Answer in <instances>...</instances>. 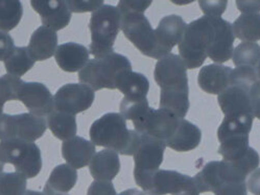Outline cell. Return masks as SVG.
Listing matches in <instances>:
<instances>
[{
    "label": "cell",
    "mask_w": 260,
    "mask_h": 195,
    "mask_svg": "<svg viewBox=\"0 0 260 195\" xmlns=\"http://www.w3.org/2000/svg\"><path fill=\"white\" fill-rule=\"evenodd\" d=\"M89 135L95 146L114 150L122 155H134L141 139L140 133L127 129L125 119L118 113H107L95 120Z\"/></svg>",
    "instance_id": "1"
},
{
    "label": "cell",
    "mask_w": 260,
    "mask_h": 195,
    "mask_svg": "<svg viewBox=\"0 0 260 195\" xmlns=\"http://www.w3.org/2000/svg\"><path fill=\"white\" fill-rule=\"evenodd\" d=\"M215 37L213 17L203 16L187 24L179 43V56L187 69L202 67Z\"/></svg>",
    "instance_id": "2"
},
{
    "label": "cell",
    "mask_w": 260,
    "mask_h": 195,
    "mask_svg": "<svg viewBox=\"0 0 260 195\" xmlns=\"http://www.w3.org/2000/svg\"><path fill=\"white\" fill-rule=\"evenodd\" d=\"M120 23V14L112 5H104L91 14L89 22L91 55L95 58H103L114 52V44L121 29Z\"/></svg>",
    "instance_id": "3"
},
{
    "label": "cell",
    "mask_w": 260,
    "mask_h": 195,
    "mask_svg": "<svg viewBox=\"0 0 260 195\" xmlns=\"http://www.w3.org/2000/svg\"><path fill=\"white\" fill-rule=\"evenodd\" d=\"M125 70H132L131 62L120 53L113 52L90 60L79 72V80L81 84L89 86L94 91L102 89L115 90L117 77Z\"/></svg>",
    "instance_id": "4"
},
{
    "label": "cell",
    "mask_w": 260,
    "mask_h": 195,
    "mask_svg": "<svg viewBox=\"0 0 260 195\" xmlns=\"http://www.w3.org/2000/svg\"><path fill=\"white\" fill-rule=\"evenodd\" d=\"M136 184L147 195H200L193 177L175 170L159 169L153 173L134 175Z\"/></svg>",
    "instance_id": "5"
},
{
    "label": "cell",
    "mask_w": 260,
    "mask_h": 195,
    "mask_svg": "<svg viewBox=\"0 0 260 195\" xmlns=\"http://www.w3.org/2000/svg\"><path fill=\"white\" fill-rule=\"evenodd\" d=\"M0 161L13 164L16 172L25 179H32L42 169V155L39 146L35 142L20 139L0 141Z\"/></svg>",
    "instance_id": "6"
},
{
    "label": "cell",
    "mask_w": 260,
    "mask_h": 195,
    "mask_svg": "<svg viewBox=\"0 0 260 195\" xmlns=\"http://www.w3.org/2000/svg\"><path fill=\"white\" fill-rule=\"evenodd\" d=\"M120 27L124 37L131 42L143 56L158 61L163 58L160 51L155 29L150 21L140 13H127L120 15Z\"/></svg>",
    "instance_id": "7"
},
{
    "label": "cell",
    "mask_w": 260,
    "mask_h": 195,
    "mask_svg": "<svg viewBox=\"0 0 260 195\" xmlns=\"http://www.w3.org/2000/svg\"><path fill=\"white\" fill-rule=\"evenodd\" d=\"M47 128V122L43 117L31 113L3 114L0 116V141L20 139L35 142L45 134Z\"/></svg>",
    "instance_id": "8"
},
{
    "label": "cell",
    "mask_w": 260,
    "mask_h": 195,
    "mask_svg": "<svg viewBox=\"0 0 260 195\" xmlns=\"http://www.w3.org/2000/svg\"><path fill=\"white\" fill-rule=\"evenodd\" d=\"M154 79L161 91H189L187 68L175 53H169L156 63Z\"/></svg>",
    "instance_id": "9"
},
{
    "label": "cell",
    "mask_w": 260,
    "mask_h": 195,
    "mask_svg": "<svg viewBox=\"0 0 260 195\" xmlns=\"http://www.w3.org/2000/svg\"><path fill=\"white\" fill-rule=\"evenodd\" d=\"M180 118L163 109H148L139 119L133 121L135 131L165 142L176 132Z\"/></svg>",
    "instance_id": "10"
},
{
    "label": "cell",
    "mask_w": 260,
    "mask_h": 195,
    "mask_svg": "<svg viewBox=\"0 0 260 195\" xmlns=\"http://www.w3.org/2000/svg\"><path fill=\"white\" fill-rule=\"evenodd\" d=\"M95 99L94 90L84 84L71 83L58 89L53 96L54 110L77 115L91 108Z\"/></svg>",
    "instance_id": "11"
},
{
    "label": "cell",
    "mask_w": 260,
    "mask_h": 195,
    "mask_svg": "<svg viewBox=\"0 0 260 195\" xmlns=\"http://www.w3.org/2000/svg\"><path fill=\"white\" fill-rule=\"evenodd\" d=\"M166 143L151 136L141 134L140 143L134 153V175L148 174L159 170Z\"/></svg>",
    "instance_id": "12"
},
{
    "label": "cell",
    "mask_w": 260,
    "mask_h": 195,
    "mask_svg": "<svg viewBox=\"0 0 260 195\" xmlns=\"http://www.w3.org/2000/svg\"><path fill=\"white\" fill-rule=\"evenodd\" d=\"M18 100L22 101L29 113L39 117H47L54 110L53 96L49 89L42 83L24 82Z\"/></svg>",
    "instance_id": "13"
},
{
    "label": "cell",
    "mask_w": 260,
    "mask_h": 195,
    "mask_svg": "<svg viewBox=\"0 0 260 195\" xmlns=\"http://www.w3.org/2000/svg\"><path fill=\"white\" fill-rule=\"evenodd\" d=\"M215 37L208 51V58L217 64L228 62L234 52L235 35L232 24L221 17L213 18Z\"/></svg>",
    "instance_id": "14"
},
{
    "label": "cell",
    "mask_w": 260,
    "mask_h": 195,
    "mask_svg": "<svg viewBox=\"0 0 260 195\" xmlns=\"http://www.w3.org/2000/svg\"><path fill=\"white\" fill-rule=\"evenodd\" d=\"M253 121L254 116L248 114L225 116L217 130V139L220 144L249 142Z\"/></svg>",
    "instance_id": "15"
},
{
    "label": "cell",
    "mask_w": 260,
    "mask_h": 195,
    "mask_svg": "<svg viewBox=\"0 0 260 195\" xmlns=\"http://www.w3.org/2000/svg\"><path fill=\"white\" fill-rule=\"evenodd\" d=\"M187 24L179 15L163 17L155 29L157 42L162 56L171 53L172 49L181 42Z\"/></svg>",
    "instance_id": "16"
},
{
    "label": "cell",
    "mask_w": 260,
    "mask_h": 195,
    "mask_svg": "<svg viewBox=\"0 0 260 195\" xmlns=\"http://www.w3.org/2000/svg\"><path fill=\"white\" fill-rule=\"evenodd\" d=\"M35 12L41 16L43 26L54 31L65 28L71 20V12L67 2H30Z\"/></svg>",
    "instance_id": "17"
},
{
    "label": "cell",
    "mask_w": 260,
    "mask_h": 195,
    "mask_svg": "<svg viewBox=\"0 0 260 195\" xmlns=\"http://www.w3.org/2000/svg\"><path fill=\"white\" fill-rule=\"evenodd\" d=\"M232 71V68L219 64L202 67L198 76L199 87L208 94L219 95L230 87Z\"/></svg>",
    "instance_id": "18"
},
{
    "label": "cell",
    "mask_w": 260,
    "mask_h": 195,
    "mask_svg": "<svg viewBox=\"0 0 260 195\" xmlns=\"http://www.w3.org/2000/svg\"><path fill=\"white\" fill-rule=\"evenodd\" d=\"M260 164L258 152L250 147L248 151L234 161H220V171L225 182H246L248 175Z\"/></svg>",
    "instance_id": "19"
},
{
    "label": "cell",
    "mask_w": 260,
    "mask_h": 195,
    "mask_svg": "<svg viewBox=\"0 0 260 195\" xmlns=\"http://www.w3.org/2000/svg\"><path fill=\"white\" fill-rule=\"evenodd\" d=\"M62 155L68 165L81 169L88 166L95 155V145L83 137L76 136L63 142Z\"/></svg>",
    "instance_id": "20"
},
{
    "label": "cell",
    "mask_w": 260,
    "mask_h": 195,
    "mask_svg": "<svg viewBox=\"0 0 260 195\" xmlns=\"http://www.w3.org/2000/svg\"><path fill=\"white\" fill-rule=\"evenodd\" d=\"M90 51L82 44L68 42L58 46L54 59L65 72L73 73L81 71L90 61Z\"/></svg>",
    "instance_id": "21"
},
{
    "label": "cell",
    "mask_w": 260,
    "mask_h": 195,
    "mask_svg": "<svg viewBox=\"0 0 260 195\" xmlns=\"http://www.w3.org/2000/svg\"><path fill=\"white\" fill-rule=\"evenodd\" d=\"M27 49L35 62L50 59L58 49L57 31L43 25L38 27L31 34Z\"/></svg>",
    "instance_id": "22"
},
{
    "label": "cell",
    "mask_w": 260,
    "mask_h": 195,
    "mask_svg": "<svg viewBox=\"0 0 260 195\" xmlns=\"http://www.w3.org/2000/svg\"><path fill=\"white\" fill-rule=\"evenodd\" d=\"M89 170L95 181L111 182L120 171L118 153L111 149L96 152L89 164Z\"/></svg>",
    "instance_id": "23"
},
{
    "label": "cell",
    "mask_w": 260,
    "mask_h": 195,
    "mask_svg": "<svg viewBox=\"0 0 260 195\" xmlns=\"http://www.w3.org/2000/svg\"><path fill=\"white\" fill-rule=\"evenodd\" d=\"M202 140V131L192 122L181 119L174 135L166 141V146L183 152L196 149Z\"/></svg>",
    "instance_id": "24"
},
{
    "label": "cell",
    "mask_w": 260,
    "mask_h": 195,
    "mask_svg": "<svg viewBox=\"0 0 260 195\" xmlns=\"http://www.w3.org/2000/svg\"><path fill=\"white\" fill-rule=\"evenodd\" d=\"M78 182V172L70 165L60 164L55 166L44 186V193L46 195L66 194Z\"/></svg>",
    "instance_id": "25"
},
{
    "label": "cell",
    "mask_w": 260,
    "mask_h": 195,
    "mask_svg": "<svg viewBox=\"0 0 260 195\" xmlns=\"http://www.w3.org/2000/svg\"><path fill=\"white\" fill-rule=\"evenodd\" d=\"M116 89L127 98H146L150 91V82L142 73L125 70L117 77Z\"/></svg>",
    "instance_id": "26"
},
{
    "label": "cell",
    "mask_w": 260,
    "mask_h": 195,
    "mask_svg": "<svg viewBox=\"0 0 260 195\" xmlns=\"http://www.w3.org/2000/svg\"><path fill=\"white\" fill-rule=\"evenodd\" d=\"M46 122L53 136L62 141L72 139L77 135L78 124L76 115L53 110L47 116Z\"/></svg>",
    "instance_id": "27"
},
{
    "label": "cell",
    "mask_w": 260,
    "mask_h": 195,
    "mask_svg": "<svg viewBox=\"0 0 260 195\" xmlns=\"http://www.w3.org/2000/svg\"><path fill=\"white\" fill-rule=\"evenodd\" d=\"M234 35L243 42L260 40V13L241 14L232 24Z\"/></svg>",
    "instance_id": "28"
},
{
    "label": "cell",
    "mask_w": 260,
    "mask_h": 195,
    "mask_svg": "<svg viewBox=\"0 0 260 195\" xmlns=\"http://www.w3.org/2000/svg\"><path fill=\"white\" fill-rule=\"evenodd\" d=\"M201 193L215 192L225 183L220 171V161H211L193 177Z\"/></svg>",
    "instance_id": "29"
},
{
    "label": "cell",
    "mask_w": 260,
    "mask_h": 195,
    "mask_svg": "<svg viewBox=\"0 0 260 195\" xmlns=\"http://www.w3.org/2000/svg\"><path fill=\"white\" fill-rule=\"evenodd\" d=\"M35 60L31 58L27 47H15L10 57L5 61L8 74L21 77L34 67Z\"/></svg>",
    "instance_id": "30"
},
{
    "label": "cell",
    "mask_w": 260,
    "mask_h": 195,
    "mask_svg": "<svg viewBox=\"0 0 260 195\" xmlns=\"http://www.w3.org/2000/svg\"><path fill=\"white\" fill-rule=\"evenodd\" d=\"M23 16V7L20 2L9 0L0 2V30L9 32L20 23Z\"/></svg>",
    "instance_id": "31"
},
{
    "label": "cell",
    "mask_w": 260,
    "mask_h": 195,
    "mask_svg": "<svg viewBox=\"0 0 260 195\" xmlns=\"http://www.w3.org/2000/svg\"><path fill=\"white\" fill-rule=\"evenodd\" d=\"M232 59L236 67L256 68L260 62V45L255 42H241L234 48Z\"/></svg>",
    "instance_id": "32"
},
{
    "label": "cell",
    "mask_w": 260,
    "mask_h": 195,
    "mask_svg": "<svg viewBox=\"0 0 260 195\" xmlns=\"http://www.w3.org/2000/svg\"><path fill=\"white\" fill-rule=\"evenodd\" d=\"M27 181L18 172H3L0 174V195H24Z\"/></svg>",
    "instance_id": "33"
},
{
    "label": "cell",
    "mask_w": 260,
    "mask_h": 195,
    "mask_svg": "<svg viewBox=\"0 0 260 195\" xmlns=\"http://www.w3.org/2000/svg\"><path fill=\"white\" fill-rule=\"evenodd\" d=\"M23 81L11 74L0 77V116L4 114V106L7 101L18 100Z\"/></svg>",
    "instance_id": "34"
},
{
    "label": "cell",
    "mask_w": 260,
    "mask_h": 195,
    "mask_svg": "<svg viewBox=\"0 0 260 195\" xmlns=\"http://www.w3.org/2000/svg\"><path fill=\"white\" fill-rule=\"evenodd\" d=\"M150 108V103H148V100L146 98L123 97L119 105L120 115L125 120L132 121L139 119Z\"/></svg>",
    "instance_id": "35"
},
{
    "label": "cell",
    "mask_w": 260,
    "mask_h": 195,
    "mask_svg": "<svg viewBox=\"0 0 260 195\" xmlns=\"http://www.w3.org/2000/svg\"><path fill=\"white\" fill-rule=\"evenodd\" d=\"M199 5L202 12L205 14V16L218 18L225 13L228 6V2H226V0H213V2L201 0V2H199Z\"/></svg>",
    "instance_id": "36"
},
{
    "label": "cell",
    "mask_w": 260,
    "mask_h": 195,
    "mask_svg": "<svg viewBox=\"0 0 260 195\" xmlns=\"http://www.w3.org/2000/svg\"><path fill=\"white\" fill-rule=\"evenodd\" d=\"M67 5L71 13H87L95 12L105 4L103 0L98 2H84V0H67Z\"/></svg>",
    "instance_id": "37"
},
{
    "label": "cell",
    "mask_w": 260,
    "mask_h": 195,
    "mask_svg": "<svg viewBox=\"0 0 260 195\" xmlns=\"http://www.w3.org/2000/svg\"><path fill=\"white\" fill-rule=\"evenodd\" d=\"M152 6V2H129V0H121L117 5V10L120 15L127 13H140L144 14V12Z\"/></svg>",
    "instance_id": "38"
},
{
    "label": "cell",
    "mask_w": 260,
    "mask_h": 195,
    "mask_svg": "<svg viewBox=\"0 0 260 195\" xmlns=\"http://www.w3.org/2000/svg\"><path fill=\"white\" fill-rule=\"evenodd\" d=\"M247 189L246 182H225L214 195H247Z\"/></svg>",
    "instance_id": "39"
},
{
    "label": "cell",
    "mask_w": 260,
    "mask_h": 195,
    "mask_svg": "<svg viewBox=\"0 0 260 195\" xmlns=\"http://www.w3.org/2000/svg\"><path fill=\"white\" fill-rule=\"evenodd\" d=\"M87 195H117V193L111 182L94 181L88 188Z\"/></svg>",
    "instance_id": "40"
},
{
    "label": "cell",
    "mask_w": 260,
    "mask_h": 195,
    "mask_svg": "<svg viewBox=\"0 0 260 195\" xmlns=\"http://www.w3.org/2000/svg\"><path fill=\"white\" fill-rule=\"evenodd\" d=\"M15 49L14 39L11 34L0 30V61H6Z\"/></svg>",
    "instance_id": "41"
},
{
    "label": "cell",
    "mask_w": 260,
    "mask_h": 195,
    "mask_svg": "<svg viewBox=\"0 0 260 195\" xmlns=\"http://www.w3.org/2000/svg\"><path fill=\"white\" fill-rule=\"evenodd\" d=\"M250 98H251V106L254 118L260 120V82L257 81L251 88L250 90Z\"/></svg>",
    "instance_id": "42"
},
{
    "label": "cell",
    "mask_w": 260,
    "mask_h": 195,
    "mask_svg": "<svg viewBox=\"0 0 260 195\" xmlns=\"http://www.w3.org/2000/svg\"><path fill=\"white\" fill-rule=\"evenodd\" d=\"M236 6L243 14H258L260 12V2H236Z\"/></svg>",
    "instance_id": "43"
},
{
    "label": "cell",
    "mask_w": 260,
    "mask_h": 195,
    "mask_svg": "<svg viewBox=\"0 0 260 195\" xmlns=\"http://www.w3.org/2000/svg\"><path fill=\"white\" fill-rule=\"evenodd\" d=\"M247 188L253 195H260V168L250 174Z\"/></svg>",
    "instance_id": "44"
},
{
    "label": "cell",
    "mask_w": 260,
    "mask_h": 195,
    "mask_svg": "<svg viewBox=\"0 0 260 195\" xmlns=\"http://www.w3.org/2000/svg\"><path fill=\"white\" fill-rule=\"evenodd\" d=\"M119 195H145V193L137 189H127L122 191Z\"/></svg>",
    "instance_id": "45"
},
{
    "label": "cell",
    "mask_w": 260,
    "mask_h": 195,
    "mask_svg": "<svg viewBox=\"0 0 260 195\" xmlns=\"http://www.w3.org/2000/svg\"><path fill=\"white\" fill-rule=\"evenodd\" d=\"M24 195H46L44 192L40 191H34V190H26Z\"/></svg>",
    "instance_id": "46"
},
{
    "label": "cell",
    "mask_w": 260,
    "mask_h": 195,
    "mask_svg": "<svg viewBox=\"0 0 260 195\" xmlns=\"http://www.w3.org/2000/svg\"><path fill=\"white\" fill-rule=\"evenodd\" d=\"M256 72H257V76H258V80L260 82V62L258 64V66L256 67Z\"/></svg>",
    "instance_id": "47"
},
{
    "label": "cell",
    "mask_w": 260,
    "mask_h": 195,
    "mask_svg": "<svg viewBox=\"0 0 260 195\" xmlns=\"http://www.w3.org/2000/svg\"><path fill=\"white\" fill-rule=\"evenodd\" d=\"M4 168H5V163H3L2 161H0V174L4 172Z\"/></svg>",
    "instance_id": "48"
},
{
    "label": "cell",
    "mask_w": 260,
    "mask_h": 195,
    "mask_svg": "<svg viewBox=\"0 0 260 195\" xmlns=\"http://www.w3.org/2000/svg\"><path fill=\"white\" fill-rule=\"evenodd\" d=\"M54 195H67V194H54Z\"/></svg>",
    "instance_id": "49"
}]
</instances>
